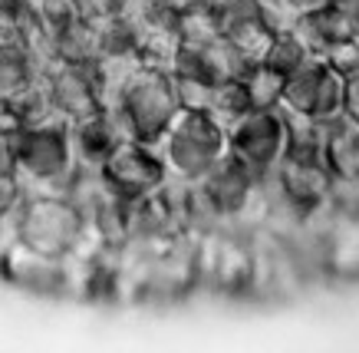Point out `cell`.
I'll use <instances>...</instances> for the list:
<instances>
[{
    "instance_id": "3",
    "label": "cell",
    "mask_w": 359,
    "mask_h": 353,
    "mask_svg": "<svg viewBox=\"0 0 359 353\" xmlns=\"http://www.w3.org/2000/svg\"><path fill=\"white\" fill-rule=\"evenodd\" d=\"M106 109L112 112V119L119 122L126 139L158 145L162 135L168 133V126L175 122V116L182 112L178 100H175L172 69L142 67Z\"/></svg>"
},
{
    "instance_id": "11",
    "label": "cell",
    "mask_w": 359,
    "mask_h": 353,
    "mask_svg": "<svg viewBox=\"0 0 359 353\" xmlns=\"http://www.w3.org/2000/svg\"><path fill=\"white\" fill-rule=\"evenodd\" d=\"M69 126H73V152L83 168H99L112 155V149L126 139L109 109H99L86 119L69 122Z\"/></svg>"
},
{
    "instance_id": "20",
    "label": "cell",
    "mask_w": 359,
    "mask_h": 353,
    "mask_svg": "<svg viewBox=\"0 0 359 353\" xmlns=\"http://www.w3.org/2000/svg\"><path fill=\"white\" fill-rule=\"evenodd\" d=\"M23 4H27V11L43 23V27L56 30L60 23H66L73 13H76L79 0H23Z\"/></svg>"
},
{
    "instance_id": "24",
    "label": "cell",
    "mask_w": 359,
    "mask_h": 353,
    "mask_svg": "<svg viewBox=\"0 0 359 353\" xmlns=\"http://www.w3.org/2000/svg\"><path fill=\"white\" fill-rule=\"evenodd\" d=\"M205 7H211V11H218V13H224V11H234V7H241V4H250V0H201Z\"/></svg>"
},
{
    "instance_id": "21",
    "label": "cell",
    "mask_w": 359,
    "mask_h": 353,
    "mask_svg": "<svg viewBox=\"0 0 359 353\" xmlns=\"http://www.w3.org/2000/svg\"><path fill=\"white\" fill-rule=\"evenodd\" d=\"M323 60H327L330 67L337 69L343 79H346V76H356V73H359V36H349V40L337 44L327 56H323Z\"/></svg>"
},
{
    "instance_id": "6",
    "label": "cell",
    "mask_w": 359,
    "mask_h": 353,
    "mask_svg": "<svg viewBox=\"0 0 359 353\" xmlns=\"http://www.w3.org/2000/svg\"><path fill=\"white\" fill-rule=\"evenodd\" d=\"M228 152L244 162L254 175L267 178L273 166L287 152V116L280 106L271 109H250L228 129Z\"/></svg>"
},
{
    "instance_id": "10",
    "label": "cell",
    "mask_w": 359,
    "mask_h": 353,
    "mask_svg": "<svg viewBox=\"0 0 359 353\" xmlns=\"http://www.w3.org/2000/svg\"><path fill=\"white\" fill-rule=\"evenodd\" d=\"M221 34L238 50L241 60H244L248 67H257V63L267 60V53H271V46H273V36H277L271 27L257 17L254 4H241L234 11L221 13Z\"/></svg>"
},
{
    "instance_id": "23",
    "label": "cell",
    "mask_w": 359,
    "mask_h": 353,
    "mask_svg": "<svg viewBox=\"0 0 359 353\" xmlns=\"http://www.w3.org/2000/svg\"><path fill=\"white\" fill-rule=\"evenodd\" d=\"M201 0H158V7H165V11H172V13H185L191 11V7H198Z\"/></svg>"
},
{
    "instance_id": "13",
    "label": "cell",
    "mask_w": 359,
    "mask_h": 353,
    "mask_svg": "<svg viewBox=\"0 0 359 353\" xmlns=\"http://www.w3.org/2000/svg\"><path fill=\"white\" fill-rule=\"evenodd\" d=\"M250 109H254V102H250V93H248L244 76L221 79V83H215V86H211V102H208V112H211V116H215L224 129H231L238 119H244Z\"/></svg>"
},
{
    "instance_id": "4",
    "label": "cell",
    "mask_w": 359,
    "mask_h": 353,
    "mask_svg": "<svg viewBox=\"0 0 359 353\" xmlns=\"http://www.w3.org/2000/svg\"><path fill=\"white\" fill-rule=\"evenodd\" d=\"M158 152L168 175L198 185L228 155V129L208 109H182L162 135Z\"/></svg>"
},
{
    "instance_id": "18",
    "label": "cell",
    "mask_w": 359,
    "mask_h": 353,
    "mask_svg": "<svg viewBox=\"0 0 359 353\" xmlns=\"http://www.w3.org/2000/svg\"><path fill=\"white\" fill-rule=\"evenodd\" d=\"M175 83V100H178V109H208L211 102V79L195 76V73H172Z\"/></svg>"
},
{
    "instance_id": "25",
    "label": "cell",
    "mask_w": 359,
    "mask_h": 353,
    "mask_svg": "<svg viewBox=\"0 0 359 353\" xmlns=\"http://www.w3.org/2000/svg\"><path fill=\"white\" fill-rule=\"evenodd\" d=\"M0 166H11V155H7V133L0 129Z\"/></svg>"
},
{
    "instance_id": "22",
    "label": "cell",
    "mask_w": 359,
    "mask_h": 353,
    "mask_svg": "<svg viewBox=\"0 0 359 353\" xmlns=\"http://www.w3.org/2000/svg\"><path fill=\"white\" fill-rule=\"evenodd\" d=\"M343 116L359 126V73L356 76H346V86H343Z\"/></svg>"
},
{
    "instance_id": "2",
    "label": "cell",
    "mask_w": 359,
    "mask_h": 353,
    "mask_svg": "<svg viewBox=\"0 0 359 353\" xmlns=\"http://www.w3.org/2000/svg\"><path fill=\"white\" fill-rule=\"evenodd\" d=\"M86 234V211L66 192H30L11 218V241L46 258H73Z\"/></svg>"
},
{
    "instance_id": "5",
    "label": "cell",
    "mask_w": 359,
    "mask_h": 353,
    "mask_svg": "<svg viewBox=\"0 0 359 353\" xmlns=\"http://www.w3.org/2000/svg\"><path fill=\"white\" fill-rule=\"evenodd\" d=\"M99 175L106 182L116 199H122L126 205L152 195L155 188L165 185L168 178V168H165V159L158 152V145L139 142V139H122L112 155L99 166Z\"/></svg>"
},
{
    "instance_id": "1",
    "label": "cell",
    "mask_w": 359,
    "mask_h": 353,
    "mask_svg": "<svg viewBox=\"0 0 359 353\" xmlns=\"http://www.w3.org/2000/svg\"><path fill=\"white\" fill-rule=\"evenodd\" d=\"M11 168L30 192H69L76 175V152H73V126L66 119H46L20 126L7 133Z\"/></svg>"
},
{
    "instance_id": "12",
    "label": "cell",
    "mask_w": 359,
    "mask_h": 353,
    "mask_svg": "<svg viewBox=\"0 0 359 353\" xmlns=\"http://www.w3.org/2000/svg\"><path fill=\"white\" fill-rule=\"evenodd\" d=\"M323 159L333 182L343 185H359V126L346 116L327 122L323 135Z\"/></svg>"
},
{
    "instance_id": "7",
    "label": "cell",
    "mask_w": 359,
    "mask_h": 353,
    "mask_svg": "<svg viewBox=\"0 0 359 353\" xmlns=\"http://www.w3.org/2000/svg\"><path fill=\"white\" fill-rule=\"evenodd\" d=\"M343 86H346V79L339 76L323 56H310L304 67L290 73L283 83L280 109L316 122H330L343 116Z\"/></svg>"
},
{
    "instance_id": "9",
    "label": "cell",
    "mask_w": 359,
    "mask_h": 353,
    "mask_svg": "<svg viewBox=\"0 0 359 353\" xmlns=\"http://www.w3.org/2000/svg\"><path fill=\"white\" fill-rule=\"evenodd\" d=\"M129 44H132V50L142 56V63H145V67L172 69L175 56H178V50H182V36H178V13L158 7V11L142 23V27L132 30Z\"/></svg>"
},
{
    "instance_id": "14",
    "label": "cell",
    "mask_w": 359,
    "mask_h": 353,
    "mask_svg": "<svg viewBox=\"0 0 359 353\" xmlns=\"http://www.w3.org/2000/svg\"><path fill=\"white\" fill-rule=\"evenodd\" d=\"M178 36H182V50H201V46L215 44L221 36V13L205 4L178 13Z\"/></svg>"
},
{
    "instance_id": "17",
    "label": "cell",
    "mask_w": 359,
    "mask_h": 353,
    "mask_svg": "<svg viewBox=\"0 0 359 353\" xmlns=\"http://www.w3.org/2000/svg\"><path fill=\"white\" fill-rule=\"evenodd\" d=\"M250 4L273 34H290L300 20V13H304V7L297 0H250Z\"/></svg>"
},
{
    "instance_id": "16",
    "label": "cell",
    "mask_w": 359,
    "mask_h": 353,
    "mask_svg": "<svg viewBox=\"0 0 359 353\" xmlns=\"http://www.w3.org/2000/svg\"><path fill=\"white\" fill-rule=\"evenodd\" d=\"M310 50L304 46V40L290 30V34H277L273 36V46H271V53H267V67H273L277 73H283V76H290V73H297V69L304 67L306 60H310Z\"/></svg>"
},
{
    "instance_id": "19",
    "label": "cell",
    "mask_w": 359,
    "mask_h": 353,
    "mask_svg": "<svg viewBox=\"0 0 359 353\" xmlns=\"http://www.w3.org/2000/svg\"><path fill=\"white\" fill-rule=\"evenodd\" d=\"M27 199V185L11 166H0V225H11L17 208Z\"/></svg>"
},
{
    "instance_id": "15",
    "label": "cell",
    "mask_w": 359,
    "mask_h": 353,
    "mask_svg": "<svg viewBox=\"0 0 359 353\" xmlns=\"http://www.w3.org/2000/svg\"><path fill=\"white\" fill-rule=\"evenodd\" d=\"M244 83H248L254 109H271V106H280L287 76L277 73L273 67H267V63H257V67H250L248 73H244Z\"/></svg>"
},
{
    "instance_id": "8",
    "label": "cell",
    "mask_w": 359,
    "mask_h": 353,
    "mask_svg": "<svg viewBox=\"0 0 359 353\" xmlns=\"http://www.w3.org/2000/svg\"><path fill=\"white\" fill-rule=\"evenodd\" d=\"M40 76H43V83H46V93H50L53 109L60 112L66 122H79V119H86V116L102 109L99 89H96V83H93L86 67L66 63V60L56 56Z\"/></svg>"
}]
</instances>
